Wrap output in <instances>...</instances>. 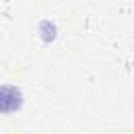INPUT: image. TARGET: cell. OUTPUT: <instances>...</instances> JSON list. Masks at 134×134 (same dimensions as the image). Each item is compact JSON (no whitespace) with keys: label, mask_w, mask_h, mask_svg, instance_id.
I'll use <instances>...</instances> for the list:
<instances>
[{"label":"cell","mask_w":134,"mask_h":134,"mask_svg":"<svg viewBox=\"0 0 134 134\" xmlns=\"http://www.w3.org/2000/svg\"><path fill=\"white\" fill-rule=\"evenodd\" d=\"M23 107V94L17 86H0V113H15Z\"/></svg>","instance_id":"cell-1"}]
</instances>
